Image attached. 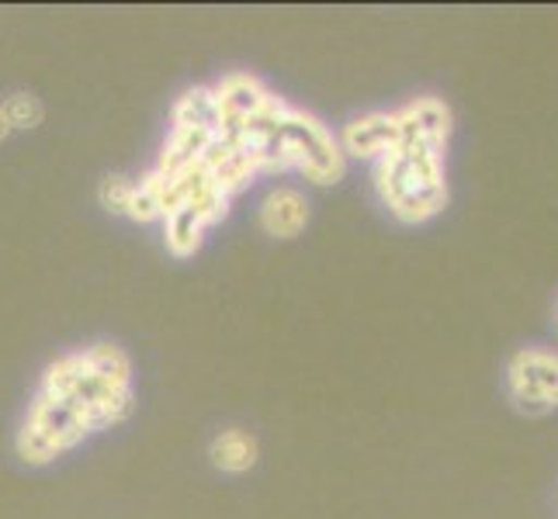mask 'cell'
<instances>
[{
  "instance_id": "obj_5",
  "label": "cell",
  "mask_w": 558,
  "mask_h": 519,
  "mask_svg": "<svg viewBox=\"0 0 558 519\" xmlns=\"http://www.w3.org/2000/svg\"><path fill=\"white\" fill-rule=\"evenodd\" d=\"M260 225L275 239H295L310 225V201L295 187H275L260 205Z\"/></svg>"
},
{
  "instance_id": "obj_7",
  "label": "cell",
  "mask_w": 558,
  "mask_h": 519,
  "mask_svg": "<svg viewBox=\"0 0 558 519\" xmlns=\"http://www.w3.org/2000/svg\"><path fill=\"white\" fill-rule=\"evenodd\" d=\"M0 108H4L8 114V125L11 132L14 128H35L38 122H43V101L32 98V94H11V98L0 101Z\"/></svg>"
},
{
  "instance_id": "obj_3",
  "label": "cell",
  "mask_w": 558,
  "mask_h": 519,
  "mask_svg": "<svg viewBox=\"0 0 558 519\" xmlns=\"http://www.w3.org/2000/svg\"><path fill=\"white\" fill-rule=\"evenodd\" d=\"M507 388L517 409L531 416L558 409V354L545 346H524L507 363Z\"/></svg>"
},
{
  "instance_id": "obj_9",
  "label": "cell",
  "mask_w": 558,
  "mask_h": 519,
  "mask_svg": "<svg viewBox=\"0 0 558 519\" xmlns=\"http://www.w3.org/2000/svg\"><path fill=\"white\" fill-rule=\"evenodd\" d=\"M11 136V125H8V114H4V108H0V143H4Z\"/></svg>"
},
{
  "instance_id": "obj_10",
  "label": "cell",
  "mask_w": 558,
  "mask_h": 519,
  "mask_svg": "<svg viewBox=\"0 0 558 519\" xmlns=\"http://www.w3.org/2000/svg\"><path fill=\"white\" fill-rule=\"evenodd\" d=\"M555 322H558V301H555Z\"/></svg>"
},
{
  "instance_id": "obj_6",
  "label": "cell",
  "mask_w": 558,
  "mask_h": 519,
  "mask_svg": "<svg viewBox=\"0 0 558 519\" xmlns=\"http://www.w3.org/2000/svg\"><path fill=\"white\" fill-rule=\"evenodd\" d=\"M257 440L250 436L246 430H222L216 440H211L208 447V457L211 465H216L219 471L226 474H243L257 465Z\"/></svg>"
},
{
  "instance_id": "obj_4",
  "label": "cell",
  "mask_w": 558,
  "mask_h": 519,
  "mask_svg": "<svg viewBox=\"0 0 558 519\" xmlns=\"http://www.w3.org/2000/svg\"><path fill=\"white\" fill-rule=\"evenodd\" d=\"M399 136V119L396 111H368L354 119L340 132V149L343 157H361V160H378Z\"/></svg>"
},
{
  "instance_id": "obj_1",
  "label": "cell",
  "mask_w": 558,
  "mask_h": 519,
  "mask_svg": "<svg viewBox=\"0 0 558 519\" xmlns=\"http://www.w3.org/2000/svg\"><path fill=\"white\" fill-rule=\"evenodd\" d=\"M136 412V371L122 346L94 343L56 357L17 430V457L25 465L49 460L81 447Z\"/></svg>"
},
{
  "instance_id": "obj_2",
  "label": "cell",
  "mask_w": 558,
  "mask_h": 519,
  "mask_svg": "<svg viewBox=\"0 0 558 519\" xmlns=\"http://www.w3.org/2000/svg\"><path fill=\"white\" fill-rule=\"evenodd\" d=\"M399 136L375 163V190L399 222L423 225L448 208V143L454 114L440 98H416L396 111Z\"/></svg>"
},
{
  "instance_id": "obj_8",
  "label": "cell",
  "mask_w": 558,
  "mask_h": 519,
  "mask_svg": "<svg viewBox=\"0 0 558 519\" xmlns=\"http://www.w3.org/2000/svg\"><path fill=\"white\" fill-rule=\"evenodd\" d=\"M129 201H132V181L129 177H108L101 181V205L114 215H129Z\"/></svg>"
}]
</instances>
